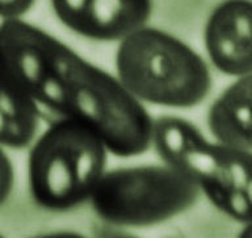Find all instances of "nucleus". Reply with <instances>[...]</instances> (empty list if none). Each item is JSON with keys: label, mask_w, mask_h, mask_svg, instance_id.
<instances>
[{"label": "nucleus", "mask_w": 252, "mask_h": 238, "mask_svg": "<svg viewBox=\"0 0 252 238\" xmlns=\"http://www.w3.org/2000/svg\"><path fill=\"white\" fill-rule=\"evenodd\" d=\"M102 238H138L133 234L121 233V232H106Z\"/></svg>", "instance_id": "nucleus-13"}, {"label": "nucleus", "mask_w": 252, "mask_h": 238, "mask_svg": "<svg viewBox=\"0 0 252 238\" xmlns=\"http://www.w3.org/2000/svg\"><path fill=\"white\" fill-rule=\"evenodd\" d=\"M34 5L31 0H0V17L3 21L21 20Z\"/></svg>", "instance_id": "nucleus-11"}, {"label": "nucleus", "mask_w": 252, "mask_h": 238, "mask_svg": "<svg viewBox=\"0 0 252 238\" xmlns=\"http://www.w3.org/2000/svg\"><path fill=\"white\" fill-rule=\"evenodd\" d=\"M153 145L167 166L192 180L227 217L252 224V151L212 142L188 120L154 121Z\"/></svg>", "instance_id": "nucleus-2"}, {"label": "nucleus", "mask_w": 252, "mask_h": 238, "mask_svg": "<svg viewBox=\"0 0 252 238\" xmlns=\"http://www.w3.org/2000/svg\"><path fill=\"white\" fill-rule=\"evenodd\" d=\"M33 238H88L83 234L75 233V232H54V233L42 234V236H37Z\"/></svg>", "instance_id": "nucleus-12"}, {"label": "nucleus", "mask_w": 252, "mask_h": 238, "mask_svg": "<svg viewBox=\"0 0 252 238\" xmlns=\"http://www.w3.org/2000/svg\"><path fill=\"white\" fill-rule=\"evenodd\" d=\"M0 238H4V237H3V236H1V234H0Z\"/></svg>", "instance_id": "nucleus-15"}, {"label": "nucleus", "mask_w": 252, "mask_h": 238, "mask_svg": "<svg viewBox=\"0 0 252 238\" xmlns=\"http://www.w3.org/2000/svg\"><path fill=\"white\" fill-rule=\"evenodd\" d=\"M15 184V170L13 165L4 147L0 146V206L4 205L13 190Z\"/></svg>", "instance_id": "nucleus-10"}, {"label": "nucleus", "mask_w": 252, "mask_h": 238, "mask_svg": "<svg viewBox=\"0 0 252 238\" xmlns=\"http://www.w3.org/2000/svg\"><path fill=\"white\" fill-rule=\"evenodd\" d=\"M51 8L64 27L94 41L125 40L147 24L149 0H54Z\"/></svg>", "instance_id": "nucleus-6"}, {"label": "nucleus", "mask_w": 252, "mask_h": 238, "mask_svg": "<svg viewBox=\"0 0 252 238\" xmlns=\"http://www.w3.org/2000/svg\"><path fill=\"white\" fill-rule=\"evenodd\" d=\"M116 72L126 91L142 104L192 108L212 90L204 58L180 38L147 25L120 42Z\"/></svg>", "instance_id": "nucleus-3"}, {"label": "nucleus", "mask_w": 252, "mask_h": 238, "mask_svg": "<svg viewBox=\"0 0 252 238\" xmlns=\"http://www.w3.org/2000/svg\"><path fill=\"white\" fill-rule=\"evenodd\" d=\"M205 49L214 68L224 75L252 72V1H223L209 15L204 32Z\"/></svg>", "instance_id": "nucleus-7"}, {"label": "nucleus", "mask_w": 252, "mask_h": 238, "mask_svg": "<svg viewBox=\"0 0 252 238\" xmlns=\"http://www.w3.org/2000/svg\"><path fill=\"white\" fill-rule=\"evenodd\" d=\"M108 149L91 128L58 119L35 139L28 157L33 202L47 210H68L91 200L105 174Z\"/></svg>", "instance_id": "nucleus-4"}, {"label": "nucleus", "mask_w": 252, "mask_h": 238, "mask_svg": "<svg viewBox=\"0 0 252 238\" xmlns=\"http://www.w3.org/2000/svg\"><path fill=\"white\" fill-rule=\"evenodd\" d=\"M238 238H252V224H248L243 228V230L240 232Z\"/></svg>", "instance_id": "nucleus-14"}, {"label": "nucleus", "mask_w": 252, "mask_h": 238, "mask_svg": "<svg viewBox=\"0 0 252 238\" xmlns=\"http://www.w3.org/2000/svg\"><path fill=\"white\" fill-rule=\"evenodd\" d=\"M198 187L167 165L121 167L106 171L94 190V213L114 226H151L194 205Z\"/></svg>", "instance_id": "nucleus-5"}, {"label": "nucleus", "mask_w": 252, "mask_h": 238, "mask_svg": "<svg viewBox=\"0 0 252 238\" xmlns=\"http://www.w3.org/2000/svg\"><path fill=\"white\" fill-rule=\"evenodd\" d=\"M0 70L41 109L91 128L110 154L129 158L153 145V117L117 76L23 19L0 23Z\"/></svg>", "instance_id": "nucleus-1"}, {"label": "nucleus", "mask_w": 252, "mask_h": 238, "mask_svg": "<svg viewBox=\"0 0 252 238\" xmlns=\"http://www.w3.org/2000/svg\"><path fill=\"white\" fill-rule=\"evenodd\" d=\"M41 108L0 70V146L24 149L34 139Z\"/></svg>", "instance_id": "nucleus-9"}, {"label": "nucleus", "mask_w": 252, "mask_h": 238, "mask_svg": "<svg viewBox=\"0 0 252 238\" xmlns=\"http://www.w3.org/2000/svg\"><path fill=\"white\" fill-rule=\"evenodd\" d=\"M208 128L217 142L252 151V72L236 78L213 102Z\"/></svg>", "instance_id": "nucleus-8"}]
</instances>
